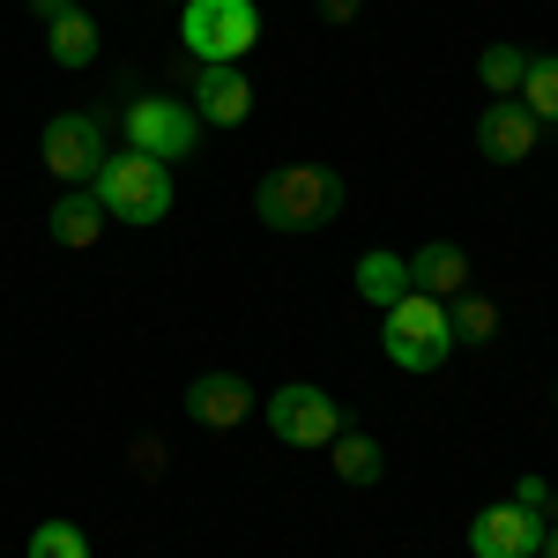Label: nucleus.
Returning a JSON list of instances; mask_svg holds the SVG:
<instances>
[{"label": "nucleus", "instance_id": "nucleus-18", "mask_svg": "<svg viewBox=\"0 0 558 558\" xmlns=\"http://www.w3.org/2000/svg\"><path fill=\"white\" fill-rule=\"evenodd\" d=\"M447 328H454V343H492L499 336V305L462 291V299H447Z\"/></svg>", "mask_w": 558, "mask_h": 558}, {"label": "nucleus", "instance_id": "nucleus-7", "mask_svg": "<svg viewBox=\"0 0 558 558\" xmlns=\"http://www.w3.org/2000/svg\"><path fill=\"white\" fill-rule=\"evenodd\" d=\"M105 157H112V134H105L97 112H60V120H45V172L60 179V186H89Z\"/></svg>", "mask_w": 558, "mask_h": 558}, {"label": "nucleus", "instance_id": "nucleus-5", "mask_svg": "<svg viewBox=\"0 0 558 558\" xmlns=\"http://www.w3.org/2000/svg\"><path fill=\"white\" fill-rule=\"evenodd\" d=\"M260 417H268V432H276L283 447H336V432H343L336 395H328V387H313V380L276 387V395L260 402Z\"/></svg>", "mask_w": 558, "mask_h": 558}, {"label": "nucleus", "instance_id": "nucleus-21", "mask_svg": "<svg viewBox=\"0 0 558 558\" xmlns=\"http://www.w3.org/2000/svg\"><path fill=\"white\" fill-rule=\"evenodd\" d=\"M514 507H521V514H536V521L558 514V499H551V484H544V476H521V484H514Z\"/></svg>", "mask_w": 558, "mask_h": 558}, {"label": "nucleus", "instance_id": "nucleus-19", "mask_svg": "<svg viewBox=\"0 0 558 558\" xmlns=\"http://www.w3.org/2000/svg\"><path fill=\"white\" fill-rule=\"evenodd\" d=\"M476 75H484V89H492V97H514L521 75H529V52H521V45H484Z\"/></svg>", "mask_w": 558, "mask_h": 558}, {"label": "nucleus", "instance_id": "nucleus-17", "mask_svg": "<svg viewBox=\"0 0 558 558\" xmlns=\"http://www.w3.org/2000/svg\"><path fill=\"white\" fill-rule=\"evenodd\" d=\"M336 476L343 484H380L387 476V454H380V439H365V432H336Z\"/></svg>", "mask_w": 558, "mask_h": 558}, {"label": "nucleus", "instance_id": "nucleus-22", "mask_svg": "<svg viewBox=\"0 0 558 558\" xmlns=\"http://www.w3.org/2000/svg\"><path fill=\"white\" fill-rule=\"evenodd\" d=\"M75 8H83V0H31V15H38V23H60V15H75Z\"/></svg>", "mask_w": 558, "mask_h": 558}, {"label": "nucleus", "instance_id": "nucleus-9", "mask_svg": "<svg viewBox=\"0 0 558 558\" xmlns=\"http://www.w3.org/2000/svg\"><path fill=\"white\" fill-rule=\"evenodd\" d=\"M186 105H194L202 128H246V112H254V83H246V68H194Z\"/></svg>", "mask_w": 558, "mask_h": 558}, {"label": "nucleus", "instance_id": "nucleus-10", "mask_svg": "<svg viewBox=\"0 0 558 558\" xmlns=\"http://www.w3.org/2000/svg\"><path fill=\"white\" fill-rule=\"evenodd\" d=\"M536 120H529V105L521 97H492L484 112H476V149L492 157V165H521V157H536Z\"/></svg>", "mask_w": 558, "mask_h": 558}, {"label": "nucleus", "instance_id": "nucleus-16", "mask_svg": "<svg viewBox=\"0 0 558 558\" xmlns=\"http://www.w3.org/2000/svg\"><path fill=\"white\" fill-rule=\"evenodd\" d=\"M514 97L529 105L536 128H558V52H529V75H521Z\"/></svg>", "mask_w": 558, "mask_h": 558}, {"label": "nucleus", "instance_id": "nucleus-8", "mask_svg": "<svg viewBox=\"0 0 558 558\" xmlns=\"http://www.w3.org/2000/svg\"><path fill=\"white\" fill-rule=\"evenodd\" d=\"M179 410H186V425H202V432H239L254 417V387L239 373H202V380H186Z\"/></svg>", "mask_w": 558, "mask_h": 558}, {"label": "nucleus", "instance_id": "nucleus-11", "mask_svg": "<svg viewBox=\"0 0 558 558\" xmlns=\"http://www.w3.org/2000/svg\"><path fill=\"white\" fill-rule=\"evenodd\" d=\"M536 544H544V521L521 514L514 499H507V507H484V514L470 521V551L476 558H536Z\"/></svg>", "mask_w": 558, "mask_h": 558}, {"label": "nucleus", "instance_id": "nucleus-12", "mask_svg": "<svg viewBox=\"0 0 558 558\" xmlns=\"http://www.w3.org/2000/svg\"><path fill=\"white\" fill-rule=\"evenodd\" d=\"M402 260H410V291H425L439 305L470 291V254L454 239H432V246H417V254H402Z\"/></svg>", "mask_w": 558, "mask_h": 558}, {"label": "nucleus", "instance_id": "nucleus-20", "mask_svg": "<svg viewBox=\"0 0 558 558\" xmlns=\"http://www.w3.org/2000/svg\"><path fill=\"white\" fill-rule=\"evenodd\" d=\"M31 558H89V536L75 521H38L31 529Z\"/></svg>", "mask_w": 558, "mask_h": 558}, {"label": "nucleus", "instance_id": "nucleus-1", "mask_svg": "<svg viewBox=\"0 0 558 558\" xmlns=\"http://www.w3.org/2000/svg\"><path fill=\"white\" fill-rule=\"evenodd\" d=\"M254 216L268 231H320L343 216V179L328 165H276L254 186Z\"/></svg>", "mask_w": 558, "mask_h": 558}, {"label": "nucleus", "instance_id": "nucleus-3", "mask_svg": "<svg viewBox=\"0 0 558 558\" xmlns=\"http://www.w3.org/2000/svg\"><path fill=\"white\" fill-rule=\"evenodd\" d=\"M179 38L194 68H239L260 45V8L254 0H179Z\"/></svg>", "mask_w": 558, "mask_h": 558}, {"label": "nucleus", "instance_id": "nucleus-13", "mask_svg": "<svg viewBox=\"0 0 558 558\" xmlns=\"http://www.w3.org/2000/svg\"><path fill=\"white\" fill-rule=\"evenodd\" d=\"M45 223H52V246L83 254V246H97V239H105V223H112V216H105V202H97L89 186H68V194L52 202V216H45Z\"/></svg>", "mask_w": 558, "mask_h": 558}, {"label": "nucleus", "instance_id": "nucleus-2", "mask_svg": "<svg viewBox=\"0 0 558 558\" xmlns=\"http://www.w3.org/2000/svg\"><path fill=\"white\" fill-rule=\"evenodd\" d=\"M89 194L105 202L112 223H165L179 202L172 186V165H157V157H142V149H120V157H105L97 179H89Z\"/></svg>", "mask_w": 558, "mask_h": 558}, {"label": "nucleus", "instance_id": "nucleus-15", "mask_svg": "<svg viewBox=\"0 0 558 558\" xmlns=\"http://www.w3.org/2000/svg\"><path fill=\"white\" fill-rule=\"evenodd\" d=\"M357 299L365 305H395V299H410V260L402 254H387V246H373V254L357 260Z\"/></svg>", "mask_w": 558, "mask_h": 558}, {"label": "nucleus", "instance_id": "nucleus-23", "mask_svg": "<svg viewBox=\"0 0 558 558\" xmlns=\"http://www.w3.org/2000/svg\"><path fill=\"white\" fill-rule=\"evenodd\" d=\"M320 15H328V23H350V15H357V0H320Z\"/></svg>", "mask_w": 558, "mask_h": 558}, {"label": "nucleus", "instance_id": "nucleus-24", "mask_svg": "<svg viewBox=\"0 0 558 558\" xmlns=\"http://www.w3.org/2000/svg\"><path fill=\"white\" fill-rule=\"evenodd\" d=\"M536 558H558V521H544V544H536Z\"/></svg>", "mask_w": 558, "mask_h": 558}, {"label": "nucleus", "instance_id": "nucleus-6", "mask_svg": "<svg viewBox=\"0 0 558 558\" xmlns=\"http://www.w3.org/2000/svg\"><path fill=\"white\" fill-rule=\"evenodd\" d=\"M120 134H128V149H142V157L179 165V157L202 142V120H194V105H179V97H134L128 112H120Z\"/></svg>", "mask_w": 558, "mask_h": 558}, {"label": "nucleus", "instance_id": "nucleus-4", "mask_svg": "<svg viewBox=\"0 0 558 558\" xmlns=\"http://www.w3.org/2000/svg\"><path fill=\"white\" fill-rule=\"evenodd\" d=\"M380 343H387V365H402V373H439V365L454 357V328H447V305L425 299V291L395 299V305L380 313Z\"/></svg>", "mask_w": 558, "mask_h": 558}, {"label": "nucleus", "instance_id": "nucleus-14", "mask_svg": "<svg viewBox=\"0 0 558 558\" xmlns=\"http://www.w3.org/2000/svg\"><path fill=\"white\" fill-rule=\"evenodd\" d=\"M97 15L75 8V15H60V23H45V52H52V68H89L97 60Z\"/></svg>", "mask_w": 558, "mask_h": 558}]
</instances>
